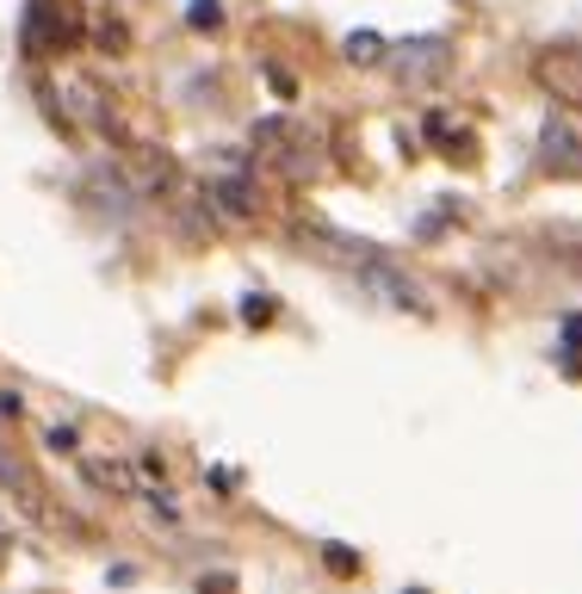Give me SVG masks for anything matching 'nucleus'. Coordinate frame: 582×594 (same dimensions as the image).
Here are the masks:
<instances>
[{
    "mask_svg": "<svg viewBox=\"0 0 582 594\" xmlns=\"http://www.w3.org/2000/svg\"><path fill=\"white\" fill-rule=\"evenodd\" d=\"M44 446H50V452H75V427H50Z\"/></svg>",
    "mask_w": 582,
    "mask_h": 594,
    "instance_id": "obj_10",
    "label": "nucleus"
},
{
    "mask_svg": "<svg viewBox=\"0 0 582 594\" xmlns=\"http://www.w3.org/2000/svg\"><path fill=\"white\" fill-rule=\"evenodd\" d=\"M87 483H99V489H124V496H136L131 471H124V464H112V459H87Z\"/></svg>",
    "mask_w": 582,
    "mask_h": 594,
    "instance_id": "obj_7",
    "label": "nucleus"
},
{
    "mask_svg": "<svg viewBox=\"0 0 582 594\" xmlns=\"http://www.w3.org/2000/svg\"><path fill=\"white\" fill-rule=\"evenodd\" d=\"M81 38H87V13H81V0H25L20 50L32 62L69 57V50H81Z\"/></svg>",
    "mask_w": 582,
    "mask_h": 594,
    "instance_id": "obj_1",
    "label": "nucleus"
},
{
    "mask_svg": "<svg viewBox=\"0 0 582 594\" xmlns=\"http://www.w3.org/2000/svg\"><path fill=\"white\" fill-rule=\"evenodd\" d=\"M186 25H193V32H217V25H223V7H217V0H193V7H186Z\"/></svg>",
    "mask_w": 582,
    "mask_h": 594,
    "instance_id": "obj_9",
    "label": "nucleus"
},
{
    "mask_svg": "<svg viewBox=\"0 0 582 594\" xmlns=\"http://www.w3.org/2000/svg\"><path fill=\"white\" fill-rule=\"evenodd\" d=\"M205 205H211V217H223V223H254L260 217V192H254L248 168L230 155V173H217L211 186H205Z\"/></svg>",
    "mask_w": 582,
    "mask_h": 594,
    "instance_id": "obj_4",
    "label": "nucleus"
},
{
    "mask_svg": "<svg viewBox=\"0 0 582 594\" xmlns=\"http://www.w3.org/2000/svg\"><path fill=\"white\" fill-rule=\"evenodd\" d=\"M242 316H248V323H272V298H248V304H242Z\"/></svg>",
    "mask_w": 582,
    "mask_h": 594,
    "instance_id": "obj_11",
    "label": "nucleus"
},
{
    "mask_svg": "<svg viewBox=\"0 0 582 594\" xmlns=\"http://www.w3.org/2000/svg\"><path fill=\"white\" fill-rule=\"evenodd\" d=\"M254 149H260V161H272V168L291 173V180L316 173V136H311V124H298V118H260V124H254Z\"/></svg>",
    "mask_w": 582,
    "mask_h": 594,
    "instance_id": "obj_2",
    "label": "nucleus"
},
{
    "mask_svg": "<svg viewBox=\"0 0 582 594\" xmlns=\"http://www.w3.org/2000/svg\"><path fill=\"white\" fill-rule=\"evenodd\" d=\"M533 81L539 94L563 112H582V44L577 38H558V44H539L533 50Z\"/></svg>",
    "mask_w": 582,
    "mask_h": 594,
    "instance_id": "obj_3",
    "label": "nucleus"
},
{
    "mask_svg": "<svg viewBox=\"0 0 582 594\" xmlns=\"http://www.w3.org/2000/svg\"><path fill=\"white\" fill-rule=\"evenodd\" d=\"M390 69H397L403 87H434V81L452 69V44L447 38H409V44H397Z\"/></svg>",
    "mask_w": 582,
    "mask_h": 594,
    "instance_id": "obj_5",
    "label": "nucleus"
},
{
    "mask_svg": "<svg viewBox=\"0 0 582 594\" xmlns=\"http://www.w3.org/2000/svg\"><path fill=\"white\" fill-rule=\"evenodd\" d=\"M539 168L545 173H563V180H577V173H582V143H577V131H570L563 118H545V131H539Z\"/></svg>",
    "mask_w": 582,
    "mask_h": 594,
    "instance_id": "obj_6",
    "label": "nucleus"
},
{
    "mask_svg": "<svg viewBox=\"0 0 582 594\" xmlns=\"http://www.w3.org/2000/svg\"><path fill=\"white\" fill-rule=\"evenodd\" d=\"M329 570H335V575H353V570H360V563H353V551H341V545H329Z\"/></svg>",
    "mask_w": 582,
    "mask_h": 594,
    "instance_id": "obj_12",
    "label": "nucleus"
},
{
    "mask_svg": "<svg viewBox=\"0 0 582 594\" xmlns=\"http://www.w3.org/2000/svg\"><path fill=\"white\" fill-rule=\"evenodd\" d=\"M385 57V38L378 32H353L348 38V62H378Z\"/></svg>",
    "mask_w": 582,
    "mask_h": 594,
    "instance_id": "obj_8",
    "label": "nucleus"
}]
</instances>
